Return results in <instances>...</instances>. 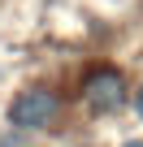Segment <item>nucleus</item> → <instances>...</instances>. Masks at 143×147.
Instances as JSON below:
<instances>
[{
    "label": "nucleus",
    "instance_id": "1",
    "mask_svg": "<svg viewBox=\"0 0 143 147\" xmlns=\"http://www.w3.org/2000/svg\"><path fill=\"white\" fill-rule=\"evenodd\" d=\"M56 113H61L56 95L43 91V87H30V91H22L9 104V125H18V130H43V125L56 121Z\"/></svg>",
    "mask_w": 143,
    "mask_h": 147
},
{
    "label": "nucleus",
    "instance_id": "2",
    "mask_svg": "<svg viewBox=\"0 0 143 147\" xmlns=\"http://www.w3.org/2000/svg\"><path fill=\"white\" fill-rule=\"evenodd\" d=\"M83 100L96 113H113V108L126 104V78H121L113 65H96L87 78H83Z\"/></svg>",
    "mask_w": 143,
    "mask_h": 147
},
{
    "label": "nucleus",
    "instance_id": "3",
    "mask_svg": "<svg viewBox=\"0 0 143 147\" xmlns=\"http://www.w3.org/2000/svg\"><path fill=\"white\" fill-rule=\"evenodd\" d=\"M134 108H139V117H143V91H139V100H134Z\"/></svg>",
    "mask_w": 143,
    "mask_h": 147
},
{
    "label": "nucleus",
    "instance_id": "4",
    "mask_svg": "<svg viewBox=\"0 0 143 147\" xmlns=\"http://www.w3.org/2000/svg\"><path fill=\"white\" fill-rule=\"evenodd\" d=\"M121 147H143V138H130V143H121Z\"/></svg>",
    "mask_w": 143,
    "mask_h": 147
},
{
    "label": "nucleus",
    "instance_id": "5",
    "mask_svg": "<svg viewBox=\"0 0 143 147\" xmlns=\"http://www.w3.org/2000/svg\"><path fill=\"white\" fill-rule=\"evenodd\" d=\"M0 147H13V143H0Z\"/></svg>",
    "mask_w": 143,
    "mask_h": 147
}]
</instances>
